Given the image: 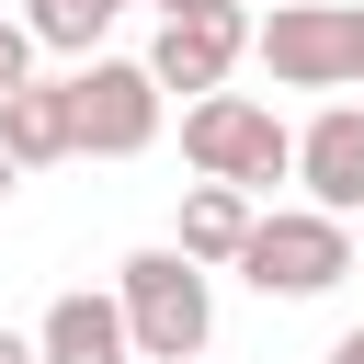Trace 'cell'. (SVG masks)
I'll list each match as a JSON object with an SVG mask.
<instances>
[{
	"instance_id": "6da1fadb",
	"label": "cell",
	"mask_w": 364,
	"mask_h": 364,
	"mask_svg": "<svg viewBox=\"0 0 364 364\" xmlns=\"http://www.w3.org/2000/svg\"><path fill=\"white\" fill-rule=\"evenodd\" d=\"M182 159H193L205 182L273 193V182L296 171V125H284L273 102H250V91H193V102H182Z\"/></svg>"
},
{
	"instance_id": "7a4b0ae2",
	"label": "cell",
	"mask_w": 364,
	"mask_h": 364,
	"mask_svg": "<svg viewBox=\"0 0 364 364\" xmlns=\"http://www.w3.org/2000/svg\"><path fill=\"white\" fill-rule=\"evenodd\" d=\"M114 307H125L136 364H193V353H205V330H216L205 262H182V250H136V262H114Z\"/></svg>"
},
{
	"instance_id": "3957f363",
	"label": "cell",
	"mask_w": 364,
	"mask_h": 364,
	"mask_svg": "<svg viewBox=\"0 0 364 364\" xmlns=\"http://www.w3.org/2000/svg\"><path fill=\"white\" fill-rule=\"evenodd\" d=\"M250 57L284 91H353L364 80V0H273L250 23Z\"/></svg>"
},
{
	"instance_id": "277c9868",
	"label": "cell",
	"mask_w": 364,
	"mask_h": 364,
	"mask_svg": "<svg viewBox=\"0 0 364 364\" xmlns=\"http://www.w3.org/2000/svg\"><path fill=\"white\" fill-rule=\"evenodd\" d=\"M239 273L262 296H330L353 273V216H318V205H284V216H250L239 239Z\"/></svg>"
},
{
	"instance_id": "5b68a950",
	"label": "cell",
	"mask_w": 364,
	"mask_h": 364,
	"mask_svg": "<svg viewBox=\"0 0 364 364\" xmlns=\"http://www.w3.org/2000/svg\"><path fill=\"white\" fill-rule=\"evenodd\" d=\"M159 136V80L148 57H91L68 80V159H136Z\"/></svg>"
},
{
	"instance_id": "8992f818",
	"label": "cell",
	"mask_w": 364,
	"mask_h": 364,
	"mask_svg": "<svg viewBox=\"0 0 364 364\" xmlns=\"http://www.w3.org/2000/svg\"><path fill=\"white\" fill-rule=\"evenodd\" d=\"M239 57H250V0H182V11H159L148 80L159 91H216Z\"/></svg>"
},
{
	"instance_id": "52a82bcc",
	"label": "cell",
	"mask_w": 364,
	"mask_h": 364,
	"mask_svg": "<svg viewBox=\"0 0 364 364\" xmlns=\"http://www.w3.org/2000/svg\"><path fill=\"white\" fill-rule=\"evenodd\" d=\"M296 182L318 216H364V102H318L296 125Z\"/></svg>"
},
{
	"instance_id": "ba28073f",
	"label": "cell",
	"mask_w": 364,
	"mask_h": 364,
	"mask_svg": "<svg viewBox=\"0 0 364 364\" xmlns=\"http://www.w3.org/2000/svg\"><path fill=\"white\" fill-rule=\"evenodd\" d=\"M34 364H136L125 307H114V296H91V284H68V296L46 307V330H34Z\"/></svg>"
},
{
	"instance_id": "9c48e42d",
	"label": "cell",
	"mask_w": 364,
	"mask_h": 364,
	"mask_svg": "<svg viewBox=\"0 0 364 364\" xmlns=\"http://www.w3.org/2000/svg\"><path fill=\"white\" fill-rule=\"evenodd\" d=\"M0 148H11V171L68 159V80H11L0 91Z\"/></svg>"
},
{
	"instance_id": "30bf717a",
	"label": "cell",
	"mask_w": 364,
	"mask_h": 364,
	"mask_svg": "<svg viewBox=\"0 0 364 364\" xmlns=\"http://www.w3.org/2000/svg\"><path fill=\"white\" fill-rule=\"evenodd\" d=\"M250 216H262V205H250L239 182H193V193H182V239H171V250H182V262H239Z\"/></svg>"
},
{
	"instance_id": "8fae6325",
	"label": "cell",
	"mask_w": 364,
	"mask_h": 364,
	"mask_svg": "<svg viewBox=\"0 0 364 364\" xmlns=\"http://www.w3.org/2000/svg\"><path fill=\"white\" fill-rule=\"evenodd\" d=\"M114 11H125V0H23V34H34V46H57V57H91Z\"/></svg>"
},
{
	"instance_id": "7c38bea8",
	"label": "cell",
	"mask_w": 364,
	"mask_h": 364,
	"mask_svg": "<svg viewBox=\"0 0 364 364\" xmlns=\"http://www.w3.org/2000/svg\"><path fill=\"white\" fill-rule=\"evenodd\" d=\"M11 80H34V34H23V23H0V91H11Z\"/></svg>"
},
{
	"instance_id": "4fadbf2b",
	"label": "cell",
	"mask_w": 364,
	"mask_h": 364,
	"mask_svg": "<svg viewBox=\"0 0 364 364\" xmlns=\"http://www.w3.org/2000/svg\"><path fill=\"white\" fill-rule=\"evenodd\" d=\"M330 364H364V318H353V330H341V341H330Z\"/></svg>"
},
{
	"instance_id": "5bb4252c",
	"label": "cell",
	"mask_w": 364,
	"mask_h": 364,
	"mask_svg": "<svg viewBox=\"0 0 364 364\" xmlns=\"http://www.w3.org/2000/svg\"><path fill=\"white\" fill-rule=\"evenodd\" d=\"M0 364H34V341H23V330H0Z\"/></svg>"
},
{
	"instance_id": "9a60e30c",
	"label": "cell",
	"mask_w": 364,
	"mask_h": 364,
	"mask_svg": "<svg viewBox=\"0 0 364 364\" xmlns=\"http://www.w3.org/2000/svg\"><path fill=\"white\" fill-rule=\"evenodd\" d=\"M11 182H23V171H11V148H0V193H11Z\"/></svg>"
},
{
	"instance_id": "2e32d148",
	"label": "cell",
	"mask_w": 364,
	"mask_h": 364,
	"mask_svg": "<svg viewBox=\"0 0 364 364\" xmlns=\"http://www.w3.org/2000/svg\"><path fill=\"white\" fill-rule=\"evenodd\" d=\"M159 11H182V0H159Z\"/></svg>"
}]
</instances>
